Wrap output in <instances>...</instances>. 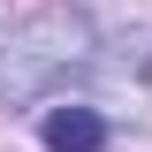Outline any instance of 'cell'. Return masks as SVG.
Returning a JSON list of instances; mask_svg holds the SVG:
<instances>
[{"mask_svg":"<svg viewBox=\"0 0 152 152\" xmlns=\"http://www.w3.org/2000/svg\"><path fill=\"white\" fill-rule=\"evenodd\" d=\"M38 137H46V152H99L107 145V122H99L91 107H53Z\"/></svg>","mask_w":152,"mask_h":152,"instance_id":"7a4b0ae2","label":"cell"},{"mask_svg":"<svg viewBox=\"0 0 152 152\" xmlns=\"http://www.w3.org/2000/svg\"><path fill=\"white\" fill-rule=\"evenodd\" d=\"M99 69V31L76 8H38L0 38V99H46Z\"/></svg>","mask_w":152,"mask_h":152,"instance_id":"6da1fadb","label":"cell"}]
</instances>
